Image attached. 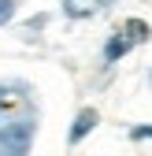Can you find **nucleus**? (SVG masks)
<instances>
[{
  "label": "nucleus",
  "mask_w": 152,
  "mask_h": 156,
  "mask_svg": "<svg viewBox=\"0 0 152 156\" xmlns=\"http://www.w3.org/2000/svg\"><path fill=\"white\" fill-rule=\"evenodd\" d=\"M33 115H26V119H8L4 126H0V152L8 156H26L30 145H33Z\"/></svg>",
  "instance_id": "f257e3e1"
},
{
  "label": "nucleus",
  "mask_w": 152,
  "mask_h": 156,
  "mask_svg": "<svg viewBox=\"0 0 152 156\" xmlns=\"http://www.w3.org/2000/svg\"><path fill=\"white\" fill-rule=\"evenodd\" d=\"M97 123H100V112H97V108H82L78 115H74L71 130H67V145H82L89 134L97 130Z\"/></svg>",
  "instance_id": "f03ea898"
},
{
  "label": "nucleus",
  "mask_w": 152,
  "mask_h": 156,
  "mask_svg": "<svg viewBox=\"0 0 152 156\" xmlns=\"http://www.w3.org/2000/svg\"><path fill=\"white\" fill-rule=\"evenodd\" d=\"M130 48H134V45H130V37H126L123 30H115V34H108V41H104V48H100V60L111 67V63H119Z\"/></svg>",
  "instance_id": "7ed1b4c3"
},
{
  "label": "nucleus",
  "mask_w": 152,
  "mask_h": 156,
  "mask_svg": "<svg viewBox=\"0 0 152 156\" xmlns=\"http://www.w3.org/2000/svg\"><path fill=\"white\" fill-rule=\"evenodd\" d=\"M108 0H63V15L67 19H93L104 11Z\"/></svg>",
  "instance_id": "20e7f679"
},
{
  "label": "nucleus",
  "mask_w": 152,
  "mask_h": 156,
  "mask_svg": "<svg viewBox=\"0 0 152 156\" xmlns=\"http://www.w3.org/2000/svg\"><path fill=\"white\" fill-rule=\"evenodd\" d=\"M123 34L130 37V45H148L152 41V26L145 23V19H126V23H123Z\"/></svg>",
  "instance_id": "39448f33"
},
{
  "label": "nucleus",
  "mask_w": 152,
  "mask_h": 156,
  "mask_svg": "<svg viewBox=\"0 0 152 156\" xmlns=\"http://www.w3.org/2000/svg\"><path fill=\"white\" fill-rule=\"evenodd\" d=\"M22 86H11V82H0V115H8L11 108H19V101H22Z\"/></svg>",
  "instance_id": "423d86ee"
},
{
  "label": "nucleus",
  "mask_w": 152,
  "mask_h": 156,
  "mask_svg": "<svg viewBox=\"0 0 152 156\" xmlns=\"http://www.w3.org/2000/svg\"><path fill=\"white\" fill-rule=\"evenodd\" d=\"M130 141H152V123H137V126H130Z\"/></svg>",
  "instance_id": "0eeeda50"
},
{
  "label": "nucleus",
  "mask_w": 152,
  "mask_h": 156,
  "mask_svg": "<svg viewBox=\"0 0 152 156\" xmlns=\"http://www.w3.org/2000/svg\"><path fill=\"white\" fill-rule=\"evenodd\" d=\"M19 11V0H0V26H8Z\"/></svg>",
  "instance_id": "6e6552de"
}]
</instances>
